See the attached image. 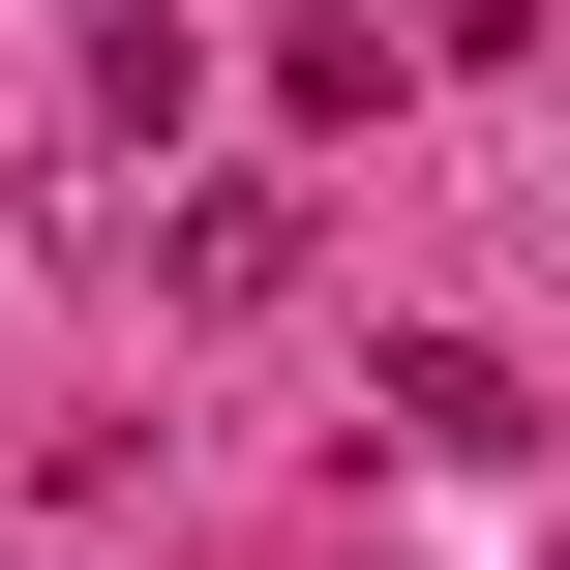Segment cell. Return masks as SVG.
<instances>
[{
    "instance_id": "cell-4",
    "label": "cell",
    "mask_w": 570,
    "mask_h": 570,
    "mask_svg": "<svg viewBox=\"0 0 570 570\" xmlns=\"http://www.w3.org/2000/svg\"><path fill=\"white\" fill-rule=\"evenodd\" d=\"M180 90H210V60H180V0H90V120H120V150H180Z\"/></svg>"
},
{
    "instance_id": "cell-2",
    "label": "cell",
    "mask_w": 570,
    "mask_h": 570,
    "mask_svg": "<svg viewBox=\"0 0 570 570\" xmlns=\"http://www.w3.org/2000/svg\"><path fill=\"white\" fill-rule=\"evenodd\" d=\"M391 451H421V481H511V451H541V391H511L481 331H421V361H391Z\"/></svg>"
},
{
    "instance_id": "cell-1",
    "label": "cell",
    "mask_w": 570,
    "mask_h": 570,
    "mask_svg": "<svg viewBox=\"0 0 570 570\" xmlns=\"http://www.w3.org/2000/svg\"><path fill=\"white\" fill-rule=\"evenodd\" d=\"M150 301H180V331H271V301H301V180H180V210H150Z\"/></svg>"
},
{
    "instance_id": "cell-3",
    "label": "cell",
    "mask_w": 570,
    "mask_h": 570,
    "mask_svg": "<svg viewBox=\"0 0 570 570\" xmlns=\"http://www.w3.org/2000/svg\"><path fill=\"white\" fill-rule=\"evenodd\" d=\"M391 60H421L391 0H271V120H301V150H361V120H391Z\"/></svg>"
}]
</instances>
